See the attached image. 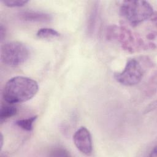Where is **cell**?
I'll return each instance as SVG.
<instances>
[{"instance_id": "cell-6", "label": "cell", "mask_w": 157, "mask_h": 157, "mask_svg": "<svg viewBox=\"0 0 157 157\" xmlns=\"http://www.w3.org/2000/svg\"><path fill=\"white\" fill-rule=\"evenodd\" d=\"M73 141L76 148L83 154L90 155L93 151L91 135L85 126L78 128L73 136Z\"/></svg>"}, {"instance_id": "cell-4", "label": "cell", "mask_w": 157, "mask_h": 157, "mask_svg": "<svg viewBox=\"0 0 157 157\" xmlns=\"http://www.w3.org/2000/svg\"><path fill=\"white\" fill-rule=\"evenodd\" d=\"M151 64L149 59H147L142 64V57L141 58H131L128 60L124 69L114 74L115 79L120 84L125 86H133L139 83L145 73L144 66Z\"/></svg>"}, {"instance_id": "cell-13", "label": "cell", "mask_w": 157, "mask_h": 157, "mask_svg": "<svg viewBox=\"0 0 157 157\" xmlns=\"http://www.w3.org/2000/svg\"><path fill=\"white\" fill-rule=\"evenodd\" d=\"M51 156H70L69 152L63 148H55L50 152Z\"/></svg>"}, {"instance_id": "cell-3", "label": "cell", "mask_w": 157, "mask_h": 157, "mask_svg": "<svg viewBox=\"0 0 157 157\" xmlns=\"http://www.w3.org/2000/svg\"><path fill=\"white\" fill-rule=\"evenodd\" d=\"M120 13L131 26L151 18L154 15L153 8L146 1H124L121 4Z\"/></svg>"}, {"instance_id": "cell-14", "label": "cell", "mask_w": 157, "mask_h": 157, "mask_svg": "<svg viewBox=\"0 0 157 157\" xmlns=\"http://www.w3.org/2000/svg\"><path fill=\"white\" fill-rule=\"evenodd\" d=\"M5 35H6V29H5V28L3 26V25L1 24V28H0V37H1V41L5 37Z\"/></svg>"}, {"instance_id": "cell-5", "label": "cell", "mask_w": 157, "mask_h": 157, "mask_svg": "<svg viewBox=\"0 0 157 157\" xmlns=\"http://www.w3.org/2000/svg\"><path fill=\"white\" fill-rule=\"evenodd\" d=\"M29 56L28 48L21 42H8L1 46V59L7 66H18L25 63Z\"/></svg>"}, {"instance_id": "cell-15", "label": "cell", "mask_w": 157, "mask_h": 157, "mask_svg": "<svg viewBox=\"0 0 157 157\" xmlns=\"http://www.w3.org/2000/svg\"><path fill=\"white\" fill-rule=\"evenodd\" d=\"M157 155V147L156 146H155L154 148L153 149V150L151 151L150 156H156Z\"/></svg>"}, {"instance_id": "cell-1", "label": "cell", "mask_w": 157, "mask_h": 157, "mask_svg": "<svg viewBox=\"0 0 157 157\" xmlns=\"http://www.w3.org/2000/svg\"><path fill=\"white\" fill-rule=\"evenodd\" d=\"M38 90V83L36 80L28 77L15 76L6 82L2 96L6 102L20 103L31 99Z\"/></svg>"}, {"instance_id": "cell-12", "label": "cell", "mask_w": 157, "mask_h": 157, "mask_svg": "<svg viewBox=\"0 0 157 157\" xmlns=\"http://www.w3.org/2000/svg\"><path fill=\"white\" fill-rule=\"evenodd\" d=\"M29 1L26 0H2L1 2L9 7H18L24 6Z\"/></svg>"}, {"instance_id": "cell-8", "label": "cell", "mask_w": 157, "mask_h": 157, "mask_svg": "<svg viewBox=\"0 0 157 157\" xmlns=\"http://www.w3.org/2000/svg\"><path fill=\"white\" fill-rule=\"evenodd\" d=\"M13 104L7 102L5 104L1 105L0 110V120L1 122L14 116L17 113V107Z\"/></svg>"}, {"instance_id": "cell-2", "label": "cell", "mask_w": 157, "mask_h": 157, "mask_svg": "<svg viewBox=\"0 0 157 157\" xmlns=\"http://www.w3.org/2000/svg\"><path fill=\"white\" fill-rule=\"evenodd\" d=\"M107 39L118 41L123 50L133 53L139 48H153L154 44H145L137 34H134L123 23L120 26L111 25L107 28Z\"/></svg>"}, {"instance_id": "cell-9", "label": "cell", "mask_w": 157, "mask_h": 157, "mask_svg": "<svg viewBox=\"0 0 157 157\" xmlns=\"http://www.w3.org/2000/svg\"><path fill=\"white\" fill-rule=\"evenodd\" d=\"M37 116H33L28 118L18 120L15 122V124L21 129L26 131H31L33 129V123L37 119Z\"/></svg>"}, {"instance_id": "cell-10", "label": "cell", "mask_w": 157, "mask_h": 157, "mask_svg": "<svg viewBox=\"0 0 157 157\" xmlns=\"http://www.w3.org/2000/svg\"><path fill=\"white\" fill-rule=\"evenodd\" d=\"M36 36L39 38L50 39V38L59 37V33L53 28H43L39 29L37 31L36 33Z\"/></svg>"}, {"instance_id": "cell-17", "label": "cell", "mask_w": 157, "mask_h": 157, "mask_svg": "<svg viewBox=\"0 0 157 157\" xmlns=\"http://www.w3.org/2000/svg\"><path fill=\"white\" fill-rule=\"evenodd\" d=\"M3 142H4V140H3V135L2 133H1V136H0V148L1 150L2 149V145H3Z\"/></svg>"}, {"instance_id": "cell-11", "label": "cell", "mask_w": 157, "mask_h": 157, "mask_svg": "<svg viewBox=\"0 0 157 157\" xmlns=\"http://www.w3.org/2000/svg\"><path fill=\"white\" fill-rule=\"evenodd\" d=\"M97 15H98V8L96 6H94L90 15V17L88 19V31L89 33H91L94 31V29L96 23V21H97Z\"/></svg>"}, {"instance_id": "cell-16", "label": "cell", "mask_w": 157, "mask_h": 157, "mask_svg": "<svg viewBox=\"0 0 157 157\" xmlns=\"http://www.w3.org/2000/svg\"><path fill=\"white\" fill-rule=\"evenodd\" d=\"M148 39H155L156 37V33H153V32H151L150 33L148 36H147Z\"/></svg>"}, {"instance_id": "cell-7", "label": "cell", "mask_w": 157, "mask_h": 157, "mask_svg": "<svg viewBox=\"0 0 157 157\" xmlns=\"http://www.w3.org/2000/svg\"><path fill=\"white\" fill-rule=\"evenodd\" d=\"M18 17L21 20L28 22L45 23L50 21L52 18L50 14L33 10L21 12L19 13Z\"/></svg>"}]
</instances>
